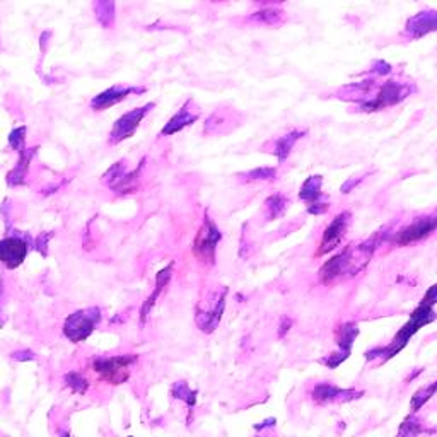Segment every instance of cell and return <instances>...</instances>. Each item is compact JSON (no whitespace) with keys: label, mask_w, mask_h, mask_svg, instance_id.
<instances>
[{"label":"cell","mask_w":437,"mask_h":437,"mask_svg":"<svg viewBox=\"0 0 437 437\" xmlns=\"http://www.w3.org/2000/svg\"><path fill=\"white\" fill-rule=\"evenodd\" d=\"M171 396L176 398V400L185 401L186 405H188L190 411H192L195 403H197L198 392L197 389L190 388V384L186 383V381H176V383L171 386Z\"/></svg>","instance_id":"27"},{"label":"cell","mask_w":437,"mask_h":437,"mask_svg":"<svg viewBox=\"0 0 437 437\" xmlns=\"http://www.w3.org/2000/svg\"><path fill=\"white\" fill-rule=\"evenodd\" d=\"M417 91V87L410 82H400V80H386V82L379 84L376 89V95L372 96L371 101L367 103L359 104L357 112L362 113H374L381 112V109L389 108V106L400 104L406 97Z\"/></svg>","instance_id":"5"},{"label":"cell","mask_w":437,"mask_h":437,"mask_svg":"<svg viewBox=\"0 0 437 437\" xmlns=\"http://www.w3.org/2000/svg\"><path fill=\"white\" fill-rule=\"evenodd\" d=\"M55 237V232L53 231H46V232H40L35 237V243H33V249L35 252H38L41 254V257H48V244L50 241H52Z\"/></svg>","instance_id":"32"},{"label":"cell","mask_w":437,"mask_h":437,"mask_svg":"<svg viewBox=\"0 0 437 437\" xmlns=\"http://www.w3.org/2000/svg\"><path fill=\"white\" fill-rule=\"evenodd\" d=\"M436 393H437V379L434 381V383L423 386V388H420L419 392H415V394L411 396V401H410V410L411 411L420 410L428 400H431L432 396H434Z\"/></svg>","instance_id":"30"},{"label":"cell","mask_w":437,"mask_h":437,"mask_svg":"<svg viewBox=\"0 0 437 437\" xmlns=\"http://www.w3.org/2000/svg\"><path fill=\"white\" fill-rule=\"evenodd\" d=\"M371 74H376L377 77H384V75L392 74V65L384 60H376L371 69Z\"/></svg>","instance_id":"34"},{"label":"cell","mask_w":437,"mask_h":437,"mask_svg":"<svg viewBox=\"0 0 437 437\" xmlns=\"http://www.w3.org/2000/svg\"><path fill=\"white\" fill-rule=\"evenodd\" d=\"M4 304H6V288H4V279H0V328L6 325V315H4Z\"/></svg>","instance_id":"38"},{"label":"cell","mask_w":437,"mask_h":437,"mask_svg":"<svg viewBox=\"0 0 437 437\" xmlns=\"http://www.w3.org/2000/svg\"><path fill=\"white\" fill-rule=\"evenodd\" d=\"M292 325H294V321H292L288 316H284L282 323H280V328H279V337L280 338L286 337V335L288 333V330L292 328Z\"/></svg>","instance_id":"39"},{"label":"cell","mask_w":437,"mask_h":437,"mask_svg":"<svg viewBox=\"0 0 437 437\" xmlns=\"http://www.w3.org/2000/svg\"><path fill=\"white\" fill-rule=\"evenodd\" d=\"M248 19L260 24V26H280L286 23V12L275 9V7H266V9L253 12Z\"/></svg>","instance_id":"24"},{"label":"cell","mask_w":437,"mask_h":437,"mask_svg":"<svg viewBox=\"0 0 437 437\" xmlns=\"http://www.w3.org/2000/svg\"><path fill=\"white\" fill-rule=\"evenodd\" d=\"M420 303L426 304V306H431V308L436 306V304H437V284L428 288V291L426 292V296H423Z\"/></svg>","instance_id":"37"},{"label":"cell","mask_w":437,"mask_h":437,"mask_svg":"<svg viewBox=\"0 0 437 437\" xmlns=\"http://www.w3.org/2000/svg\"><path fill=\"white\" fill-rule=\"evenodd\" d=\"M146 166V159L140 161L139 168H135L134 171H129L126 164L123 161L114 163L108 171L101 176V181L108 186L109 190H113L114 195L123 197V195H129L137 190V183L140 178V171Z\"/></svg>","instance_id":"8"},{"label":"cell","mask_w":437,"mask_h":437,"mask_svg":"<svg viewBox=\"0 0 437 437\" xmlns=\"http://www.w3.org/2000/svg\"><path fill=\"white\" fill-rule=\"evenodd\" d=\"M381 241H383V234L377 232V234L371 236L367 241H364V243L342 249V252L333 254L330 260L323 263V266L318 270V277H320L321 282L326 284V286L355 277V275H359L360 271L369 265V261L372 260Z\"/></svg>","instance_id":"1"},{"label":"cell","mask_w":437,"mask_h":437,"mask_svg":"<svg viewBox=\"0 0 437 437\" xmlns=\"http://www.w3.org/2000/svg\"><path fill=\"white\" fill-rule=\"evenodd\" d=\"M198 118H200V108L195 106L193 99L190 97V99H186V103L178 109L175 117L169 118V122L163 126V130H161V135H163V137H171V135L178 134V131L185 130L186 126H192Z\"/></svg>","instance_id":"17"},{"label":"cell","mask_w":437,"mask_h":437,"mask_svg":"<svg viewBox=\"0 0 437 437\" xmlns=\"http://www.w3.org/2000/svg\"><path fill=\"white\" fill-rule=\"evenodd\" d=\"M367 175H362V176H354V178H349V180L345 181V183L342 185V188H340V192L343 193V195H347V193H350V192H354L355 188H357V186L362 183L364 181V178H366Z\"/></svg>","instance_id":"35"},{"label":"cell","mask_w":437,"mask_h":437,"mask_svg":"<svg viewBox=\"0 0 437 437\" xmlns=\"http://www.w3.org/2000/svg\"><path fill=\"white\" fill-rule=\"evenodd\" d=\"M227 292V287H219L212 292L210 298L203 299L197 304V309H195V323H197L200 332H215L220 320H222L224 309H226Z\"/></svg>","instance_id":"6"},{"label":"cell","mask_w":437,"mask_h":437,"mask_svg":"<svg viewBox=\"0 0 437 437\" xmlns=\"http://www.w3.org/2000/svg\"><path fill=\"white\" fill-rule=\"evenodd\" d=\"M103 320V311L101 308L91 306L77 309L72 315L65 318L62 326L63 337L67 338L70 343H84L95 333L97 325Z\"/></svg>","instance_id":"3"},{"label":"cell","mask_w":437,"mask_h":437,"mask_svg":"<svg viewBox=\"0 0 437 437\" xmlns=\"http://www.w3.org/2000/svg\"><path fill=\"white\" fill-rule=\"evenodd\" d=\"M156 103H147L140 108L130 109V112L123 113L117 122H114L112 131L108 135V142L109 146H117V144L123 142V140L134 137V134L137 131L140 126V123L144 122V118L149 114L152 109H154Z\"/></svg>","instance_id":"10"},{"label":"cell","mask_w":437,"mask_h":437,"mask_svg":"<svg viewBox=\"0 0 437 437\" xmlns=\"http://www.w3.org/2000/svg\"><path fill=\"white\" fill-rule=\"evenodd\" d=\"M11 357L14 360H18V362H35V360L38 359V355H36V352L31 349H19V350L12 352Z\"/></svg>","instance_id":"33"},{"label":"cell","mask_w":437,"mask_h":437,"mask_svg":"<svg viewBox=\"0 0 437 437\" xmlns=\"http://www.w3.org/2000/svg\"><path fill=\"white\" fill-rule=\"evenodd\" d=\"M129 437H135V436H129Z\"/></svg>","instance_id":"41"},{"label":"cell","mask_w":437,"mask_h":437,"mask_svg":"<svg viewBox=\"0 0 437 437\" xmlns=\"http://www.w3.org/2000/svg\"><path fill=\"white\" fill-rule=\"evenodd\" d=\"M308 214L311 215H325L326 212L330 210V203L328 202H316V203H311V205L306 207Z\"/></svg>","instance_id":"36"},{"label":"cell","mask_w":437,"mask_h":437,"mask_svg":"<svg viewBox=\"0 0 437 437\" xmlns=\"http://www.w3.org/2000/svg\"><path fill=\"white\" fill-rule=\"evenodd\" d=\"M426 432H432L428 428L423 427L422 420L415 415H409L401 422L400 428H398V437H419L420 434H426Z\"/></svg>","instance_id":"28"},{"label":"cell","mask_w":437,"mask_h":437,"mask_svg":"<svg viewBox=\"0 0 437 437\" xmlns=\"http://www.w3.org/2000/svg\"><path fill=\"white\" fill-rule=\"evenodd\" d=\"M92 9H95L96 21L101 24L104 29H112L114 26V19H117V6L112 0H97L92 4Z\"/></svg>","instance_id":"23"},{"label":"cell","mask_w":437,"mask_h":437,"mask_svg":"<svg viewBox=\"0 0 437 437\" xmlns=\"http://www.w3.org/2000/svg\"><path fill=\"white\" fill-rule=\"evenodd\" d=\"M304 135H306V131H304V130H292V131H288L287 135H284V137H280L277 142H275L274 151H271V152H274L275 158L279 159V163H284V161H286L288 156H291V152H292V149H294V146L299 142L301 139L304 137Z\"/></svg>","instance_id":"21"},{"label":"cell","mask_w":437,"mask_h":437,"mask_svg":"<svg viewBox=\"0 0 437 437\" xmlns=\"http://www.w3.org/2000/svg\"><path fill=\"white\" fill-rule=\"evenodd\" d=\"M241 113L234 108L222 106V108L215 109L214 113L207 118L205 125H203V134L205 135H226L231 134L241 125Z\"/></svg>","instance_id":"13"},{"label":"cell","mask_w":437,"mask_h":437,"mask_svg":"<svg viewBox=\"0 0 437 437\" xmlns=\"http://www.w3.org/2000/svg\"><path fill=\"white\" fill-rule=\"evenodd\" d=\"M350 222H352L350 212H340V214L328 224V227H326L323 232V239H321L320 248H318L316 252L318 257L332 253L335 252V248H338V244L342 243L343 236H345Z\"/></svg>","instance_id":"14"},{"label":"cell","mask_w":437,"mask_h":437,"mask_svg":"<svg viewBox=\"0 0 437 437\" xmlns=\"http://www.w3.org/2000/svg\"><path fill=\"white\" fill-rule=\"evenodd\" d=\"M58 437H72V434L69 431H60L58 432Z\"/></svg>","instance_id":"40"},{"label":"cell","mask_w":437,"mask_h":437,"mask_svg":"<svg viewBox=\"0 0 437 437\" xmlns=\"http://www.w3.org/2000/svg\"><path fill=\"white\" fill-rule=\"evenodd\" d=\"M437 318V313L434 311V308L426 306V304L420 303L417 308L411 311L410 320L406 321L405 325L401 326L400 330H398L396 335L393 337V340L388 343V345L383 347H374V349L367 350L366 352V360L367 362H371V360L379 359L381 362H386V360L393 359L394 355L400 354V352L405 349L406 345H409L410 338L414 337L415 333L419 332L422 326L434 323Z\"/></svg>","instance_id":"2"},{"label":"cell","mask_w":437,"mask_h":437,"mask_svg":"<svg viewBox=\"0 0 437 437\" xmlns=\"http://www.w3.org/2000/svg\"><path fill=\"white\" fill-rule=\"evenodd\" d=\"M139 362L137 354L120 355H97L92 359L91 366L101 379L109 384H123L129 381L130 367Z\"/></svg>","instance_id":"4"},{"label":"cell","mask_w":437,"mask_h":437,"mask_svg":"<svg viewBox=\"0 0 437 437\" xmlns=\"http://www.w3.org/2000/svg\"><path fill=\"white\" fill-rule=\"evenodd\" d=\"M360 330L359 325L354 323V321H349V323H343L337 328V352H333V354L326 355V357L321 360V362L325 364L328 369H337L340 364L345 362L347 359L350 357L352 354V347H354L355 338L359 337Z\"/></svg>","instance_id":"11"},{"label":"cell","mask_w":437,"mask_h":437,"mask_svg":"<svg viewBox=\"0 0 437 437\" xmlns=\"http://www.w3.org/2000/svg\"><path fill=\"white\" fill-rule=\"evenodd\" d=\"M36 151H38V147H26L23 152H19L18 163L14 164V168H12L6 176L7 185H9L11 188L26 185L29 166H31V161L36 156Z\"/></svg>","instance_id":"20"},{"label":"cell","mask_w":437,"mask_h":437,"mask_svg":"<svg viewBox=\"0 0 437 437\" xmlns=\"http://www.w3.org/2000/svg\"><path fill=\"white\" fill-rule=\"evenodd\" d=\"M63 384L70 389V393L80 394V396H84V394L89 392V386H91L86 374H82L80 371L65 372V374H63Z\"/></svg>","instance_id":"26"},{"label":"cell","mask_w":437,"mask_h":437,"mask_svg":"<svg viewBox=\"0 0 437 437\" xmlns=\"http://www.w3.org/2000/svg\"><path fill=\"white\" fill-rule=\"evenodd\" d=\"M364 396V392L359 389H342L332 383H318L311 392V398L320 405H326V403H345L359 400Z\"/></svg>","instance_id":"16"},{"label":"cell","mask_w":437,"mask_h":437,"mask_svg":"<svg viewBox=\"0 0 437 437\" xmlns=\"http://www.w3.org/2000/svg\"><path fill=\"white\" fill-rule=\"evenodd\" d=\"M436 231H437V212L436 214L417 217L414 222H410L409 226L403 227L396 234V237H394V243L398 246H410L426 239V237L434 234Z\"/></svg>","instance_id":"12"},{"label":"cell","mask_w":437,"mask_h":437,"mask_svg":"<svg viewBox=\"0 0 437 437\" xmlns=\"http://www.w3.org/2000/svg\"><path fill=\"white\" fill-rule=\"evenodd\" d=\"M33 243L35 237L29 232L16 231V229L9 231L0 239V263L9 270L18 269L33 249Z\"/></svg>","instance_id":"7"},{"label":"cell","mask_w":437,"mask_h":437,"mask_svg":"<svg viewBox=\"0 0 437 437\" xmlns=\"http://www.w3.org/2000/svg\"><path fill=\"white\" fill-rule=\"evenodd\" d=\"M288 209V198L284 193H274L265 200L266 220H277L286 215Z\"/></svg>","instance_id":"25"},{"label":"cell","mask_w":437,"mask_h":437,"mask_svg":"<svg viewBox=\"0 0 437 437\" xmlns=\"http://www.w3.org/2000/svg\"><path fill=\"white\" fill-rule=\"evenodd\" d=\"M222 239V232L215 226V222L205 214L200 229H198L197 236L193 241V254L198 260L207 263V265H214L215 253H217V244Z\"/></svg>","instance_id":"9"},{"label":"cell","mask_w":437,"mask_h":437,"mask_svg":"<svg viewBox=\"0 0 437 437\" xmlns=\"http://www.w3.org/2000/svg\"><path fill=\"white\" fill-rule=\"evenodd\" d=\"M436 31H437V11L434 9L417 12V14L409 18L405 24V35L409 36L410 40H419V38H423Z\"/></svg>","instance_id":"18"},{"label":"cell","mask_w":437,"mask_h":437,"mask_svg":"<svg viewBox=\"0 0 437 437\" xmlns=\"http://www.w3.org/2000/svg\"><path fill=\"white\" fill-rule=\"evenodd\" d=\"M323 176L321 175H313L304 181L303 186L299 190V198L308 205L316 203L321 200V195H323Z\"/></svg>","instance_id":"22"},{"label":"cell","mask_w":437,"mask_h":437,"mask_svg":"<svg viewBox=\"0 0 437 437\" xmlns=\"http://www.w3.org/2000/svg\"><path fill=\"white\" fill-rule=\"evenodd\" d=\"M241 181L244 183H252V181H274L277 178V168H270V166H263L252 169V171H246L237 175Z\"/></svg>","instance_id":"29"},{"label":"cell","mask_w":437,"mask_h":437,"mask_svg":"<svg viewBox=\"0 0 437 437\" xmlns=\"http://www.w3.org/2000/svg\"><path fill=\"white\" fill-rule=\"evenodd\" d=\"M26 135H28V126L26 125H21L16 126V129L11 130L9 134V147L11 149H14L16 152H23L26 149Z\"/></svg>","instance_id":"31"},{"label":"cell","mask_w":437,"mask_h":437,"mask_svg":"<svg viewBox=\"0 0 437 437\" xmlns=\"http://www.w3.org/2000/svg\"><path fill=\"white\" fill-rule=\"evenodd\" d=\"M173 270H175V263H169L168 266H164V269H161L158 271V275H156V287L154 291L151 292L149 298L144 301L142 308H140V326H144L147 323V320H149L151 311L154 309L156 303H158V299L161 298V294H163V291L166 288V286L169 284V280L173 277Z\"/></svg>","instance_id":"19"},{"label":"cell","mask_w":437,"mask_h":437,"mask_svg":"<svg viewBox=\"0 0 437 437\" xmlns=\"http://www.w3.org/2000/svg\"><path fill=\"white\" fill-rule=\"evenodd\" d=\"M147 89L144 86H112L92 97L89 106H91V109H95V112H104V109L122 103V101L126 99L129 96L144 95Z\"/></svg>","instance_id":"15"}]
</instances>
